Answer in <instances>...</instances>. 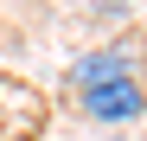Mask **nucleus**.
I'll list each match as a JSON object with an SVG mask.
<instances>
[{
    "instance_id": "nucleus-1",
    "label": "nucleus",
    "mask_w": 147,
    "mask_h": 141,
    "mask_svg": "<svg viewBox=\"0 0 147 141\" xmlns=\"http://www.w3.org/2000/svg\"><path fill=\"white\" fill-rule=\"evenodd\" d=\"M77 109L90 122H141L147 115V64L141 70H115V77L77 90Z\"/></svg>"
},
{
    "instance_id": "nucleus-2",
    "label": "nucleus",
    "mask_w": 147,
    "mask_h": 141,
    "mask_svg": "<svg viewBox=\"0 0 147 141\" xmlns=\"http://www.w3.org/2000/svg\"><path fill=\"white\" fill-rule=\"evenodd\" d=\"M115 70H141V45H134V39H115V45H96V52H83L77 64H70V83H77V90H90V83L115 77Z\"/></svg>"
},
{
    "instance_id": "nucleus-3",
    "label": "nucleus",
    "mask_w": 147,
    "mask_h": 141,
    "mask_svg": "<svg viewBox=\"0 0 147 141\" xmlns=\"http://www.w3.org/2000/svg\"><path fill=\"white\" fill-rule=\"evenodd\" d=\"M109 7H121V0H109Z\"/></svg>"
}]
</instances>
